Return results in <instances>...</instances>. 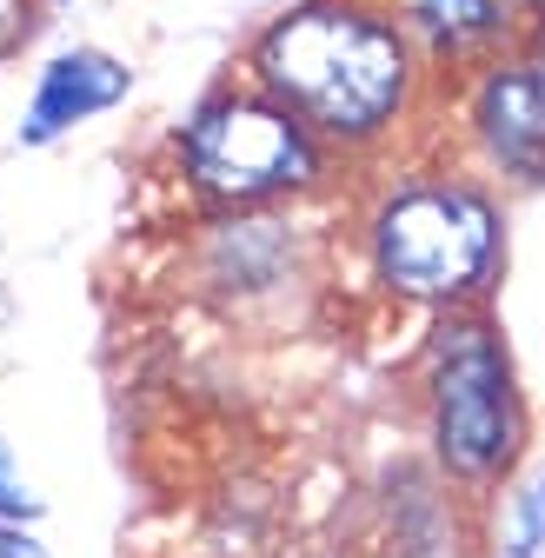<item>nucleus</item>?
Returning <instances> with one entry per match:
<instances>
[{"mask_svg": "<svg viewBox=\"0 0 545 558\" xmlns=\"http://www.w3.org/2000/svg\"><path fill=\"white\" fill-rule=\"evenodd\" d=\"M459 140L493 186L545 193V81L525 53L480 66L459 87Z\"/></svg>", "mask_w": 545, "mask_h": 558, "instance_id": "5", "label": "nucleus"}, {"mask_svg": "<svg viewBox=\"0 0 545 558\" xmlns=\"http://www.w3.org/2000/svg\"><path fill=\"white\" fill-rule=\"evenodd\" d=\"M360 253L399 306H486L506 272V193L465 160L386 173L360 206Z\"/></svg>", "mask_w": 545, "mask_h": 558, "instance_id": "2", "label": "nucleus"}, {"mask_svg": "<svg viewBox=\"0 0 545 558\" xmlns=\"http://www.w3.org/2000/svg\"><path fill=\"white\" fill-rule=\"evenodd\" d=\"M446 519H452V485L433 472V459H405V465L386 472V532L405 558L439 551Z\"/></svg>", "mask_w": 545, "mask_h": 558, "instance_id": "9", "label": "nucleus"}, {"mask_svg": "<svg viewBox=\"0 0 545 558\" xmlns=\"http://www.w3.org/2000/svg\"><path fill=\"white\" fill-rule=\"evenodd\" d=\"M405 34H413L426 74L439 87H465L480 66L525 47V0H392Z\"/></svg>", "mask_w": 545, "mask_h": 558, "instance_id": "7", "label": "nucleus"}, {"mask_svg": "<svg viewBox=\"0 0 545 558\" xmlns=\"http://www.w3.org/2000/svg\"><path fill=\"white\" fill-rule=\"evenodd\" d=\"M0 558H47V545L34 538V525H8V519H0Z\"/></svg>", "mask_w": 545, "mask_h": 558, "instance_id": "13", "label": "nucleus"}, {"mask_svg": "<svg viewBox=\"0 0 545 558\" xmlns=\"http://www.w3.org/2000/svg\"><path fill=\"white\" fill-rule=\"evenodd\" d=\"M34 8H47V0H0V60H8L14 47H27V34H34Z\"/></svg>", "mask_w": 545, "mask_h": 558, "instance_id": "12", "label": "nucleus"}, {"mask_svg": "<svg viewBox=\"0 0 545 558\" xmlns=\"http://www.w3.org/2000/svg\"><path fill=\"white\" fill-rule=\"evenodd\" d=\"M486 558H545V459L506 485V512L486 538Z\"/></svg>", "mask_w": 545, "mask_h": 558, "instance_id": "10", "label": "nucleus"}, {"mask_svg": "<svg viewBox=\"0 0 545 558\" xmlns=\"http://www.w3.org/2000/svg\"><path fill=\"white\" fill-rule=\"evenodd\" d=\"M525 60H532V74L545 81V27H525V47H519Z\"/></svg>", "mask_w": 545, "mask_h": 558, "instance_id": "14", "label": "nucleus"}, {"mask_svg": "<svg viewBox=\"0 0 545 558\" xmlns=\"http://www.w3.org/2000/svg\"><path fill=\"white\" fill-rule=\"evenodd\" d=\"M47 8H74V0H47Z\"/></svg>", "mask_w": 545, "mask_h": 558, "instance_id": "16", "label": "nucleus"}, {"mask_svg": "<svg viewBox=\"0 0 545 558\" xmlns=\"http://www.w3.org/2000/svg\"><path fill=\"white\" fill-rule=\"evenodd\" d=\"M173 173L199 199V214H266L326 193L339 160L246 74L207 87L173 126Z\"/></svg>", "mask_w": 545, "mask_h": 558, "instance_id": "4", "label": "nucleus"}, {"mask_svg": "<svg viewBox=\"0 0 545 558\" xmlns=\"http://www.w3.org/2000/svg\"><path fill=\"white\" fill-rule=\"evenodd\" d=\"M133 94V66L107 47H66L53 53L40 74H34V94H27V113H21V147H53L74 126L113 113L120 100Z\"/></svg>", "mask_w": 545, "mask_h": 558, "instance_id": "8", "label": "nucleus"}, {"mask_svg": "<svg viewBox=\"0 0 545 558\" xmlns=\"http://www.w3.org/2000/svg\"><path fill=\"white\" fill-rule=\"evenodd\" d=\"M420 426L433 472L465 506H493L525 472L532 412L512 339L493 306L433 313L420 345Z\"/></svg>", "mask_w": 545, "mask_h": 558, "instance_id": "3", "label": "nucleus"}, {"mask_svg": "<svg viewBox=\"0 0 545 558\" xmlns=\"http://www.w3.org/2000/svg\"><path fill=\"white\" fill-rule=\"evenodd\" d=\"M40 493H34V478L21 472V459L8 452V439H0V519L8 525H40Z\"/></svg>", "mask_w": 545, "mask_h": 558, "instance_id": "11", "label": "nucleus"}, {"mask_svg": "<svg viewBox=\"0 0 545 558\" xmlns=\"http://www.w3.org/2000/svg\"><path fill=\"white\" fill-rule=\"evenodd\" d=\"M246 81L332 160H379L439 87L392 0H293L246 47Z\"/></svg>", "mask_w": 545, "mask_h": 558, "instance_id": "1", "label": "nucleus"}, {"mask_svg": "<svg viewBox=\"0 0 545 558\" xmlns=\"http://www.w3.org/2000/svg\"><path fill=\"white\" fill-rule=\"evenodd\" d=\"M193 272L227 313L272 306L306 279V233L287 206H266V214H214V220H199Z\"/></svg>", "mask_w": 545, "mask_h": 558, "instance_id": "6", "label": "nucleus"}, {"mask_svg": "<svg viewBox=\"0 0 545 558\" xmlns=\"http://www.w3.org/2000/svg\"><path fill=\"white\" fill-rule=\"evenodd\" d=\"M525 21H532V27H545V0H525Z\"/></svg>", "mask_w": 545, "mask_h": 558, "instance_id": "15", "label": "nucleus"}]
</instances>
